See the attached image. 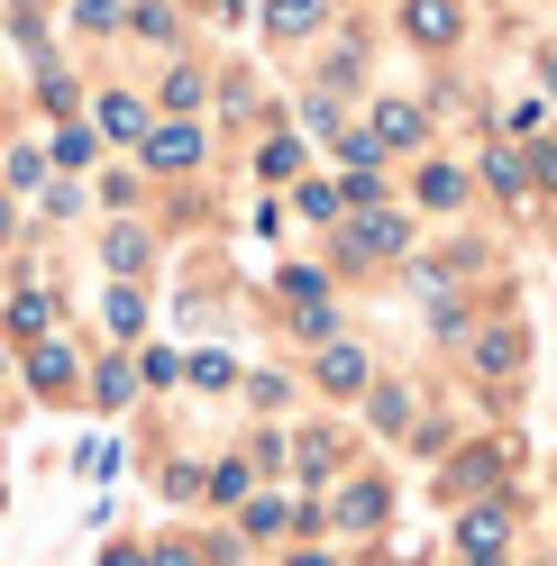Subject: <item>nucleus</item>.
<instances>
[{
  "label": "nucleus",
  "mask_w": 557,
  "mask_h": 566,
  "mask_svg": "<svg viewBox=\"0 0 557 566\" xmlns=\"http://www.w3.org/2000/svg\"><path fill=\"white\" fill-rule=\"evenodd\" d=\"M192 165H201V128H192V119L147 128V174H192Z\"/></svg>",
  "instance_id": "nucleus-1"
},
{
  "label": "nucleus",
  "mask_w": 557,
  "mask_h": 566,
  "mask_svg": "<svg viewBox=\"0 0 557 566\" xmlns=\"http://www.w3.org/2000/svg\"><path fill=\"white\" fill-rule=\"evenodd\" d=\"M503 530H512V512H503V503L466 512V521H458V548H466V566H503Z\"/></svg>",
  "instance_id": "nucleus-2"
},
{
  "label": "nucleus",
  "mask_w": 557,
  "mask_h": 566,
  "mask_svg": "<svg viewBox=\"0 0 557 566\" xmlns=\"http://www.w3.org/2000/svg\"><path fill=\"white\" fill-rule=\"evenodd\" d=\"M402 247H411V220H393V210H366L347 229V256H402Z\"/></svg>",
  "instance_id": "nucleus-3"
},
{
  "label": "nucleus",
  "mask_w": 557,
  "mask_h": 566,
  "mask_svg": "<svg viewBox=\"0 0 557 566\" xmlns=\"http://www.w3.org/2000/svg\"><path fill=\"white\" fill-rule=\"evenodd\" d=\"M311 384H320V394H366V347H320V366H311Z\"/></svg>",
  "instance_id": "nucleus-4"
},
{
  "label": "nucleus",
  "mask_w": 557,
  "mask_h": 566,
  "mask_svg": "<svg viewBox=\"0 0 557 566\" xmlns=\"http://www.w3.org/2000/svg\"><path fill=\"white\" fill-rule=\"evenodd\" d=\"M320 19H329V0H265V28L284 46H302V38H320Z\"/></svg>",
  "instance_id": "nucleus-5"
},
{
  "label": "nucleus",
  "mask_w": 557,
  "mask_h": 566,
  "mask_svg": "<svg viewBox=\"0 0 557 566\" xmlns=\"http://www.w3.org/2000/svg\"><path fill=\"white\" fill-rule=\"evenodd\" d=\"M402 28L421 46H448V38H458V0H402Z\"/></svg>",
  "instance_id": "nucleus-6"
},
{
  "label": "nucleus",
  "mask_w": 557,
  "mask_h": 566,
  "mask_svg": "<svg viewBox=\"0 0 557 566\" xmlns=\"http://www.w3.org/2000/svg\"><path fill=\"white\" fill-rule=\"evenodd\" d=\"M28 384H38V394H74V347H64V338L28 347Z\"/></svg>",
  "instance_id": "nucleus-7"
},
{
  "label": "nucleus",
  "mask_w": 557,
  "mask_h": 566,
  "mask_svg": "<svg viewBox=\"0 0 557 566\" xmlns=\"http://www.w3.org/2000/svg\"><path fill=\"white\" fill-rule=\"evenodd\" d=\"M101 321H111V338H137V329H147V302H137V283H111V293H101Z\"/></svg>",
  "instance_id": "nucleus-8"
},
{
  "label": "nucleus",
  "mask_w": 557,
  "mask_h": 566,
  "mask_svg": "<svg viewBox=\"0 0 557 566\" xmlns=\"http://www.w3.org/2000/svg\"><path fill=\"white\" fill-rule=\"evenodd\" d=\"M101 265H111V283H128L137 265H147V229H111L101 238Z\"/></svg>",
  "instance_id": "nucleus-9"
},
{
  "label": "nucleus",
  "mask_w": 557,
  "mask_h": 566,
  "mask_svg": "<svg viewBox=\"0 0 557 566\" xmlns=\"http://www.w3.org/2000/svg\"><path fill=\"white\" fill-rule=\"evenodd\" d=\"M128 394H137V366H128V357H101V366H92V402H101V411H119Z\"/></svg>",
  "instance_id": "nucleus-10"
},
{
  "label": "nucleus",
  "mask_w": 557,
  "mask_h": 566,
  "mask_svg": "<svg viewBox=\"0 0 557 566\" xmlns=\"http://www.w3.org/2000/svg\"><path fill=\"white\" fill-rule=\"evenodd\" d=\"M375 147H421V111H411V101H385V111H375Z\"/></svg>",
  "instance_id": "nucleus-11"
},
{
  "label": "nucleus",
  "mask_w": 557,
  "mask_h": 566,
  "mask_svg": "<svg viewBox=\"0 0 557 566\" xmlns=\"http://www.w3.org/2000/svg\"><path fill=\"white\" fill-rule=\"evenodd\" d=\"M385 521V484H347L338 493V530H375Z\"/></svg>",
  "instance_id": "nucleus-12"
},
{
  "label": "nucleus",
  "mask_w": 557,
  "mask_h": 566,
  "mask_svg": "<svg viewBox=\"0 0 557 566\" xmlns=\"http://www.w3.org/2000/svg\"><path fill=\"white\" fill-rule=\"evenodd\" d=\"M521 366V329H484L475 338V375H512Z\"/></svg>",
  "instance_id": "nucleus-13"
},
{
  "label": "nucleus",
  "mask_w": 557,
  "mask_h": 566,
  "mask_svg": "<svg viewBox=\"0 0 557 566\" xmlns=\"http://www.w3.org/2000/svg\"><path fill=\"white\" fill-rule=\"evenodd\" d=\"M201 92H211V83H201V64H174V74H165V111H174V119H192V111H201Z\"/></svg>",
  "instance_id": "nucleus-14"
},
{
  "label": "nucleus",
  "mask_w": 557,
  "mask_h": 566,
  "mask_svg": "<svg viewBox=\"0 0 557 566\" xmlns=\"http://www.w3.org/2000/svg\"><path fill=\"white\" fill-rule=\"evenodd\" d=\"M329 147H338L347 174H375V165H385V147H375V137H357V128H329Z\"/></svg>",
  "instance_id": "nucleus-15"
},
{
  "label": "nucleus",
  "mask_w": 557,
  "mask_h": 566,
  "mask_svg": "<svg viewBox=\"0 0 557 566\" xmlns=\"http://www.w3.org/2000/svg\"><path fill=\"white\" fill-rule=\"evenodd\" d=\"M256 174H265V184H293V174H302V147H293V137H265V147H256Z\"/></svg>",
  "instance_id": "nucleus-16"
},
{
  "label": "nucleus",
  "mask_w": 557,
  "mask_h": 566,
  "mask_svg": "<svg viewBox=\"0 0 557 566\" xmlns=\"http://www.w3.org/2000/svg\"><path fill=\"white\" fill-rule=\"evenodd\" d=\"M128 19H137V38H156V46H174V28H183V19H174V10H165V0H137V10H128Z\"/></svg>",
  "instance_id": "nucleus-17"
},
{
  "label": "nucleus",
  "mask_w": 557,
  "mask_h": 566,
  "mask_svg": "<svg viewBox=\"0 0 557 566\" xmlns=\"http://www.w3.org/2000/svg\"><path fill=\"white\" fill-rule=\"evenodd\" d=\"M128 10H119V0H74V28H83V38H111V28H119Z\"/></svg>",
  "instance_id": "nucleus-18"
},
{
  "label": "nucleus",
  "mask_w": 557,
  "mask_h": 566,
  "mask_svg": "<svg viewBox=\"0 0 557 566\" xmlns=\"http://www.w3.org/2000/svg\"><path fill=\"white\" fill-rule=\"evenodd\" d=\"M101 128H111V137H147V111H137V101H101Z\"/></svg>",
  "instance_id": "nucleus-19"
},
{
  "label": "nucleus",
  "mask_w": 557,
  "mask_h": 566,
  "mask_svg": "<svg viewBox=\"0 0 557 566\" xmlns=\"http://www.w3.org/2000/svg\"><path fill=\"white\" fill-rule=\"evenodd\" d=\"M55 321V283H46V293H19L10 302V329H46Z\"/></svg>",
  "instance_id": "nucleus-20"
},
{
  "label": "nucleus",
  "mask_w": 557,
  "mask_h": 566,
  "mask_svg": "<svg viewBox=\"0 0 557 566\" xmlns=\"http://www.w3.org/2000/svg\"><path fill=\"white\" fill-rule=\"evenodd\" d=\"M421 201H439V210L466 201V174H458V165H430V174H421Z\"/></svg>",
  "instance_id": "nucleus-21"
},
{
  "label": "nucleus",
  "mask_w": 557,
  "mask_h": 566,
  "mask_svg": "<svg viewBox=\"0 0 557 566\" xmlns=\"http://www.w3.org/2000/svg\"><path fill=\"white\" fill-rule=\"evenodd\" d=\"M183 375H192V394H220V384H229V357H220V347H201Z\"/></svg>",
  "instance_id": "nucleus-22"
},
{
  "label": "nucleus",
  "mask_w": 557,
  "mask_h": 566,
  "mask_svg": "<svg viewBox=\"0 0 557 566\" xmlns=\"http://www.w3.org/2000/svg\"><path fill=\"white\" fill-rule=\"evenodd\" d=\"M293 457H302V475H329V467H338V439H329V430H311Z\"/></svg>",
  "instance_id": "nucleus-23"
},
{
  "label": "nucleus",
  "mask_w": 557,
  "mask_h": 566,
  "mask_svg": "<svg viewBox=\"0 0 557 566\" xmlns=\"http://www.w3.org/2000/svg\"><path fill=\"white\" fill-rule=\"evenodd\" d=\"M484 184H494V192H521V156H512V147H484Z\"/></svg>",
  "instance_id": "nucleus-24"
},
{
  "label": "nucleus",
  "mask_w": 557,
  "mask_h": 566,
  "mask_svg": "<svg viewBox=\"0 0 557 566\" xmlns=\"http://www.w3.org/2000/svg\"><path fill=\"white\" fill-rule=\"evenodd\" d=\"M402 420H411V394H402V384H385V394H375V430H402Z\"/></svg>",
  "instance_id": "nucleus-25"
},
{
  "label": "nucleus",
  "mask_w": 557,
  "mask_h": 566,
  "mask_svg": "<svg viewBox=\"0 0 557 566\" xmlns=\"http://www.w3.org/2000/svg\"><path fill=\"white\" fill-rule=\"evenodd\" d=\"M248 475H256L248 457H229V467H211V493H220V503H238V493H248Z\"/></svg>",
  "instance_id": "nucleus-26"
},
{
  "label": "nucleus",
  "mask_w": 557,
  "mask_h": 566,
  "mask_svg": "<svg viewBox=\"0 0 557 566\" xmlns=\"http://www.w3.org/2000/svg\"><path fill=\"white\" fill-rule=\"evenodd\" d=\"M284 521H293V512L274 503V493H256V503H248V530H256V539H274V530H284Z\"/></svg>",
  "instance_id": "nucleus-27"
},
{
  "label": "nucleus",
  "mask_w": 557,
  "mask_h": 566,
  "mask_svg": "<svg viewBox=\"0 0 557 566\" xmlns=\"http://www.w3.org/2000/svg\"><path fill=\"white\" fill-rule=\"evenodd\" d=\"M10 184H19V192H38V184H46V156H38V147H19V156H10Z\"/></svg>",
  "instance_id": "nucleus-28"
},
{
  "label": "nucleus",
  "mask_w": 557,
  "mask_h": 566,
  "mask_svg": "<svg viewBox=\"0 0 557 566\" xmlns=\"http://www.w3.org/2000/svg\"><path fill=\"white\" fill-rule=\"evenodd\" d=\"M92 156V128H55V165H83Z\"/></svg>",
  "instance_id": "nucleus-29"
},
{
  "label": "nucleus",
  "mask_w": 557,
  "mask_h": 566,
  "mask_svg": "<svg viewBox=\"0 0 557 566\" xmlns=\"http://www.w3.org/2000/svg\"><path fill=\"white\" fill-rule=\"evenodd\" d=\"M302 220H338V192L329 184H302Z\"/></svg>",
  "instance_id": "nucleus-30"
},
{
  "label": "nucleus",
  "mask_w": 557,
  "mask_h": 566,
  "mask_svg": "<svg viewBox=\"0 0 557 566\" xmlns=\"http://www.w3.org/2000/svg\"><path fill=\"white\" fill-rule=\"evenodd\" d=\"M101 566H147V557H137V548H111V557H101Z\"/></svg>",
  "instance_id": "nucleus-31"
},
{
  "label": "nucleus",
  "mask_w": 557,
  "mask_h": 566,
  "mask_svg": "<svg viewBox=\"0 0 557 566\" xmlns=\"http://www.w3.org/2000/svg\"><path fill=\"white\" fill-rule=\"evenodd\" d=\"M156 566H192V548H156Z\"/></svg>",
  "instance_id": "nucleus-32"
},
{
  "label": "nucleus",
  "mask_w": 557,
  "mask_h": 566,
  "mask_svg": "<svg viewBox=\"0 0 557 566\" xmlns=\"http://www.w3.org/2000/svg\"><path fill=\"white\" fill-rule=\"evenodd\" d=\"M293 566H329V557H320V548H311V557H293Z\"/></svg>",
  "instance_id": "nucleus-33"
},
{
  "label": "nucleus",
  "mask_w": 557,
  "mask_h": 566,
  "mask_svg": "<svg viewBox=\"0 0 557 566\" xmlns=\"http://www.w3.org/2000/svg\"><path fill=\"white\" fill-rule=\"evenodd\" d=\"M548 92H557V64H548Z\"/></svg>",
  "instance_id": "nucleus-34"
}]
</instances>
